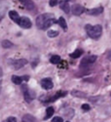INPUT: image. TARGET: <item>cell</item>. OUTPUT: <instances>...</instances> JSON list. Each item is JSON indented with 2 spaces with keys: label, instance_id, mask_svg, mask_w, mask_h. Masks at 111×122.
I'll return each instance as SVG.
<instances>
[{
  "label": "cell",
  "instance_id": "cell-15",
  "mask_svg": "<svg viewBox=\"0 0 111 122\" xmlns=\"http://www.w3.org/2000/svg\"><path fill=\"white\" fill-rule=\"evenodd\" d=\"M22 122H36V119L34 118V116L30 115V114H25L23 117Z\"/></svg>",
  "mask_w": 111,
  "mask_h": 122
},
{
  "label": "cell",
  "instance_id": "cell-8",
  "mask_svg": "<svg viewBox=\"0 0 111 122\" xmlns=\"http://www.w3.org/2000/svg\"><path fill=\"white\" fill-rule=\"evenodd\" d=\"M41 86L45 90H50V89H52L54 87V84H53L52 80L50 78H45V79L41 80Z\"/></svg>",
  "mask_w": 111,
  "mask_h": 122
},
{
  "label": "cell",
  "instance_id": "cell-5",
  "mask_svg": "<svg viewBox=\"0 0 111 122\" xmlns=\"http://www.w3.org/2000/svg\"><path fill=\"white\" fill-rule=\"evenodd\" d=\"M23 90H24V96L25 101L27 102V103H30V102L35 98V93L32 90H29L26 86H24Z\"/></svg>",
  "mask_w": 111,
  "mask_h": 122
},
{
  "label": "cell",
  "instance_id": "cell-10",
  "mask_svg": "<svg viewBox=\"0 0 111 122\" xmlns=\"http://www.w3.org/2000/svg\"><path fill=\"white\" fill-rule=\"evenodd\" d=\"M102 12H103V8L102 7H97V8L91 9V10H88L87 11L88 15H91V16H97L99 14H101Z\"/></svg>",
  "mask_w": 111,
  "mask_h": 122
},
{
  "label": "cell",
  "instance_id": "cell-14",
  "mask_svg": "<svg viewBox=\"0 0 111 122\" xmlns=\"http://www.w3.org/2000/svg\"><path fill=\"white\" fill-rule=\"evenodd\" d=\"M9 17L11 18L14 22H16V23L19 21V19L21 18V17L19 16L18 12H16V11H10V12H9Z\"/></svg>",
  "mask_w": 111,
  "mask_h": 122
},
{
  "label": "cell",
  "instance_id": "cell-25",
  "mask_svg": "<svg viewBox=\"0 0 111 122\" xmlns=\"http://www.w3.org/2000/svg\"><path fill=\"white\" fill-rule=\"evenodd\" d=\"M58 1H59V0H50L49 4H50V6H51V7H54V6H56L58 3Z\"/></svg>",
  "mask_w": 111,
  "mask_h": 122
},
{
  "label": "cell",
  "instance_id": "cell-22",
  "mask_svg": "<svg viewBox=\"0 0 111 122\" xmlns=\"http://www.w3.org/2000/svg\"><path fill=\"white\" fill-rule=\"evenodd\" d=\"M13 46H14V44L11 41H9V40H3L2 41V47L3 48H12Z\"/></svg>",
  "mask_w": 111,
  "mask_h": 122
},
{
  "label": "cell",
  "instance_id": "cell-13",
  "mask_svg": "<svg viewBox=\"0 0 111 122\" xmlns=\"http://www.w3.org/2000/svg\"><path fill=\"white\" fill-rule=\"evenodd\" d=\"M58 22L56 21V20L54 19V18H51V19H49L48 21L44 24V25H43V28L42 29H48L50 26H52L53 25H55V24H57Z\"/></svg>",
  "mask_w": 111,
  "mask_h": 122
},
{
  "label": "cell",
  "instance_id": "cell-17",
  "mask_svg": "<svg viewBox=\"0 0 111 122\" xmlns=\"http://www.w3.org/2000/svg\"><path fill=\"white\" fill-rule=\"evenodd\" d=\"M50 62H51L52 64H54V65L59 64L60 63V57L58 56V55H54V56L51 57V59H50Z\"/></svg>",
  "mask_w": 111,
  "mask_h": 122
},
{
  "label": "cell",
  "instance_id": "cell-6",
  "mask_svg": "<svg viewBox=\"0 0 111 122\" xmlns=\"http://www.w3.org/2000/svg\"><path fill=\"white\" fill-rule=\"evenodd\" d=\"M71 12L75 16H80L81 14H83L85 12V8L82 5H80V4H75L71 8Z\"/></svg>",
  "mask_w": 111,
  "mask_h": 122
},
{
  "label": "cell",
  "instance_id": "cell-21",
  "mask_svg": "<svg viewBox=\"0 0 111 122\" xmlns=\"http://www.w3.org/2000/svg\"><path fill=\"white\" fill-rule=\"evenodd\" d=\"M71 94H72V96L78 97V98H85L86 97V95L83 92H80V91H76V90H73L71 92Z\"/></svg>",
  "mask_w": 111,
  "mask_h": 122
},
{
  "label": "cell",
  "instance_id": "cell-29",
  "mask_svg": "<svg viewBox=\"0 0 111 122\" xmlns=\"http://www.w3.org/2000/svg\"><path fill=\"white\" fill-rule=\"evenodd\" d=\"M2 74H3V71H2V68L0 67V77H2Z\"/></svg>",
  "mask_w": 111,
  "mask_h": 122
},
{
  "label": "cell",
  "instance_id": "cell-18",
  "mask_svg": "<svg viewBox=\"0 0 111 122\" xmlns=\"http://www.w3.org/2000/svg\"><path fill=\"white\" fill-rule=\"evenodd\" d=\"M58 25L62 26L64 30H66L67 29V25H66V22H65V20H64V18H63V17H60L59 19H58Z\"/></svg>",
  "mask_w": 111,
  "mask_h": 122
},
{
  "label": "cell",
  "instance_id": "cell-1",
  "mask_svg": "<svg viewBox=\"0 0 111 122\" xmlns=\"http://www.w3.org/2000/svg\"><path fill=\"white\" fill-rule=\"evenodd\" d=\"M86 30L88 35L93 39H98L102 34V27L101 25H86Z\"/></svg>",
  "mask_w": 111,
  "mask_h": 122
},
{
  "label": "cell",
  "instance_id": "cell-9",
  "mask_svg": "<svg viewBox=\"0 0 111 122\" xmlns=\"http://www.w3.org/2000/svg\"><path fill=\"white\" fill-rule=\"evenodd\" d=\"M66 94H67V92H64V91H58V92H57V93L55 94V96L50 97L48 100H46V102H47V103H50V102H55L56 100H58V99H59V98L66 96Z\"/></svg>",
  "mask_w": 111,
  "mask_h": 122
},
{
  "label": "cell",
  "instance_id": "cell-20",
  "mask_svg": "<svg viewBox=\"0 0 111 122\" xmlns=\"http://www.w3.org/2000/svg\"><path fill=\"white\" fill-rule=\"evenodd\" d=\"M83 54V51L82 50H76V51H74V52L72 53V54H70V57L71 58H73V59H77V58H79L80 56H81Z\"/></svg>",
  "mask_w": 111,
  "mask_h": 122
},
{
  "label": "cell",
  "instance_id": "cell-11",
  "mask_svg": "<svg viewBox=\"0 0 111 122\" xmlns=\"http://www.w3.org/2000/svg\"><path fill=\"white\" fill-rule=\"evenodd\" d=\"M19 1L21 2L27 10H34V8H35V5L31 0H19Z\"/></svg>",
  "mask_w": 111,
  "mask_h": 122
},
{
  "label": "cell",
  "instance_id": "cell-7",
  "mask_svg": "<svg viewBox=\"0 0 111 122\" xmlns=\"http://www.w3.org/2000/svg\"><path fill=\"white\" fill-rule=\"evenodd\" d=\"M26 64H27V61L25 59H19V60H17V61H15V62H13L12 66H13L14 69L18 70L19 68H22L23 66H24Z\"/></svg>",
  "mask_w": 111,
  "mask_h": 122
},
{
  "label": "cell",
  "instance_id": "cell-31",
  "mask_svg": "<svg viewBox=\"0 0 111 122\" xmlns=\"http://www.w3.org/2000/svg\"><path fill=\"white\" fill-rule=\"evenodd\" d=\"M3 19V15L2 14H0V22H1V20Z\"/></svg>",
  "mask_w": 111,
  "mask_h": 122
},
{
  "label": "cell",
  "instance_id": "cell-33",
  "mask_svg": "<svg viewBox=\"0 0 111 122\" xmlns=\"http://www.w3.org/2000/svg\"><path fill=\"white\" fill-rule=\"evenodd\" d=\"M67 122H69V121H67Z\"/></svg>",
  "mask_w": 111,
  "mask_h": 122
},
{
  "label": "cell",
  "instance_id": "cell-19",
  "mask_svg": "<svg viewBox=\"0 0 111 122\" xmlns=\"http://www.w3.org/2000/svg\"><path fill=\"white\" fill-rule=\"evenodd\" d=\"M12 81L15 84L19 85V84H22V82H23V78L19 77V76H17V75H13L12 76Z\"/></svg>",
  "mask_w": 111,
  "mask_h": 122
},
{
  "label": "cell",
  "instance_id": "cell-12",
  "mask_svg": "<svg viewBox=\"0 0 111 122\" xmlns=\"http://www.w3.org/2000/svg\"><path fill=\"white\" fill-rule=\"evenodd\" d=\"M59 6H60V9H62L63 11H64L66 14H68V13L70 12V6H69L68 2L64 1V0H63V1H62V2H60Z\"/></svg>",
  "mask_w": 111,
  "mask_h": 122
},
{
  "label": "cell",
  "instance_id": "cell-26",
  "mask_svg": "<svg viewBox=\"0 0 111 122\" xmlns=\"http://www.w3.org/2000/svg\"><path fill=\"white\" fill-rule=\"evenodd\" d=\"M82 109L85 110V111H89L91 109V107L88 104H84V105H82Z\"/></svg>",
  "mask_w": 111,
  "mask_h": 122
},
{
  "label": "cell",
  "instance_id": "cell-24",
  "mask_svg": "<svg viewBox=\"0 0 111 122\" xmlns=\"http://www.w3.org/2000/svg\"><path fill=\"white\" fill-rule=\"evenodd\" d=\"M52 122H63V119L62 117H59V116H56L53 118Z\"/></svg>",
  "mask_w": 111,
  "mask_h": 122
},
{
  "label": "cell",
  "instance_id": "cell-28",
  "mask_svg": "<svg viewBox=\"0 0 111 122\" xmlns=\"http://www.w3.org/2000/svg\"><path fill=\"white\" fill-rule=\"evenodd\" d=\"M108 59L111 60V50L109 51V53H108Z\"/></svg>",
  "mask_w": 111,
  "mask_h": 122
},
{
  "label": "cell",
  "instance_id": "cell-27",
  "mask_svg": "<svg viewBox=\"0 0 111 122\" xmlns=\"http://www.w3.org/2000/svg\"><path fill=\"white\" fill-rule=\"evenodd\" d=\"M7 122H17V119L15 117H9Z\"/></svg>",
  "mask_w": 111,
  "mask_h": 122
},
{
  "label": "cell",
  "instance_id": "cell-4",
  "mask_svg": "<svg viewBox=\"0 0 111 122\" xmlns=\"http://www.w3.org/2000/svg\"><path fill=\"white\" fill-rule=\"evenodd\" d=\"M17 24L23 28H30L32 25L31 21L26 17H21L19 19V21L17 22Z\"/></svg>",
  "mask_w": 111,
  "mask_h": 122
},
{
  "label": "cell",
  "instance_id": "cell-30",
  "mask_svg": "<svg viewBox=\"0 0 111 122\" xmlns=\"http://www.w3.org/2000/svg\"><path fill=\"white\" fill-rule=\"evenodd\" d=\"M64 1H66V2H73V1H75V0H64Z\"/></svg>",
  "mask_w": 111,
  "mask_h": 122
},
{
  "label": "cell",
  "instance_id": "cell-16",
  "mask_svg": "<svg viewBox=\"0 0 111 122\" xmlns=\"http://www.w3.org/2000/svg\"><path fill=\"white\" fill-rule=\"evenodd\" d=\"M54 112H55L54 107H48V108L46 109V116L44 117V119H45V120H46V119H49L50 117H51V116L54 114Z\"/></svg>",
  "mask_w": 111,
  "mask_h": 122
},
{
  "label": "cell",
  "instance_id": "cell-32",
  "mask_svg": "<svg viewBox=\"0 0 111 122\" xmlns=\"http://www.w3.org/2000/svg\"><path fill=\"white\" fill-rule=\"evenodd\" d=\"M0 90H1V86H0Z\"/></svg>",
  "mask_w": 111,
  "mask_h": 122
},
{
  "label": "cell",
  "instance_id": "cell-3",
  "mask_svg": "<svg viewBox=\"0 0 111 122\" xmlns=\"http://www.w3.org/2000/svg\"><path fill=\"white\" fill-rule=\"evenodd\" d=\"M97 56L95 55H89L86 56L85 58H83V60L81 61V64H80V66H87L89 65H92L94 64L96 61H97Z\"/></svg>",
  "mask_w": 111,
  "mask_h": 122
},
{
  "label": "cell",
  "instance_id": "cell-2",
  "mask_svg": "<svg viewBox=\"0 0 111 122\" xmlns=\"http://www.w3.org/2000/svg\"><path fill=\"white\" fill-rule=\"evenodd\" d=\"M51 18H53L52 14H42V15H40L39 17H37V19H36V25L38 26V28L42 29L44 24L48 21L49 19H51Z\"/></svg>",
  "mask_w": 111,
  "mask_h": 122
},
{
  "label": "cell",
  "instance_id": "cell-23",
  "mask_svg": "<svg viewBox=\"0 0 111 122\" xmlns=\"http://www.w3.org/2000/svg\"><path fill=\"white\" fill-rule=\"evenodd\" d=\"M47 34H48L49 37L54 38V37H56V36L58 35V32L57 31V30H49V31L47 32Z\"/></svg>",
  "mask_w": 111,
  "mask_h": 122
}]
</instances>
